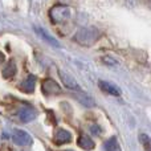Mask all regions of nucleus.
Segmentation results:
<instances>
[{
	"instance_id": "2",
	"label": "nucleus",
	"mask_w": 151,
	"mask_h": 151,
	"mask_svg": "<svg viewBox=\"0 0 151 151\" xmlns=\"http://www.w3.org/2000/svg\"><path fill=\"white\" fill-rule=\"evenodd\" d=\"M49 17L55 24H63L70 19V8L68 5H55L49 11Z\"/></svg>"
},
{
	"instance_id": "11",
	"label": "nucleus",
	"mask_w": 151,
	"mask_h": 151,
	"mask_svg": "<svg viewBox=\"0 0 151 151\" xmlns=\"http://www.w3.org/2000/svg\"><path fill=\"white\" fill-rule=\"evenodd\" d=\"M77 143H78V146H80L81 149H83L86 151H90V150L94 149V142L91 141V138L90 137H88V135H81L80 138H78Z\"/></svg>"
},
{
	"instance_id": "7",
	"label": "nucleus",
	"mask_w": 151,
	"mask_h": 151,
	"mask_svg": "<svg viewBox=\"0 0 151 151\" xmlns=\"http://www.w3.org/2000/svg\"><path fill=\"white\" fill-rule=\"evenodd\" d=\"M36 88V77L33 74H29L23 82L19 85V89L24 93H33Z\"/></svg>"
},
{
	"instance_id": "5",
	"label": "nucleus",
	"mask_w": 151,
	"mask_h": 151,
	"mask_svg": "<svg viewBox=\"0 0 151 151\" xmlns=\"http://www.w3.org/2000/svg\"><path fill=\"white\" fill-rule=\"evenodd\" d=\"M98 86H99V89H101L102 91L110 94V96L118 97V96H121V93H122L121 89L118 88L117 85H114V83H111V82H107V81H99Z\"/></svg>"
},
{
	"instance_id": "17",
	"label": "nucleus",
	"mask_w": 151,
	"mask_h": 151,
	"mask_svg": "<svg viewBox=\"0 0 151 151\" xmlns=\"http://www.w3.org/2000/svg\"><path fill=\"white\" fill-rule=\"evenodd\" d=\"M111 151H122V150H121V147L118 146V143H117L114 147H113V150H111Z\"/></svg>"
},
{
	"instance_id": "10",
	"label": "nucleus",
	"mask_w": 151,
	"mask_h": 151,
	"mask_svg": "<svg viewBox=\"0 0 151 151\" xmlns=\"http://www.w3.org/2000/svg\"><path fill=\"white\" fill-rule=\"evenodd\" d=\"M36 111L32 107H23V109L19 110V118L23 122H31L36 118Z\"/></svg>"
},
{
	"instance_id": "4",
	"label": "nucleus",
	"mask_w": 151,
	"mask_h": 151,
	"mask_svg": "<svg viewBox=\"0 0 151 151\" xmlns=\"http://www.w3.org/2000/svg\"><path fill=\"white\" fill-rule=\"evenodd\" d=\"M12 139L19 146H29L32 143V137L24 130H15Z\"/></svg>"
},
{
	"instance_id": "16",
	"label": "nucleus",
	"mask_w": 151,
	"mask_h": 151,
	"mask_svg": "<svg viewBox=\"0 0 151 151\" xmlns=\"http://www.w3.org/2000/svg\"><path fill=\"white\" fill-rule=\"evenodd\" d=\"M3 61H5V56L3 52H0V64H3Z\"/></svg>"
},
{
	"instance_id": "14",
	"label": "nucleus",
	"mask_w": 151,
	"mask_h": 151,
	"mask_svg": "<svg viewBox=\"0 0 151 151\" xmlns=\"http://www.w3.org/2000/svg\"><path fill=\"white\" fill-rule=\"evenodd\" d=\"M139 142L143 145V147H145L146 151H151V139H150L149 135H146V134H141V135H139Z\"/></svg>"
},
{
	"instance_id": "9",
	"label": "nucleus",
	"mask_w": 151,
	"mask_h": 151,
	"mask_svg": "<svg viewBox=\"0 0 151 151\" xmlns=\"http://www.w3.org/2000/svg\"><path fill=\"white\" fill-rule=\"evenodd\" d=\"M35 31H36V33L40 36V39L44 40L45 42H48V44L53 45V47H56V48L60 47V42H58L53 36H50V35L48 33L44 28H39V27H36V28H35Z\"/></svg>"
},
{
	"instance_id": "15",
	"label": "nucleus",
	"mask_w": 151,
	"mask_h": 151,
	"mask_svg": "<svg viewBox=\"0 0 151 151\" xmlns=\"http://www.w3.org/2000/svg\"><path fill=\"white\" fill-rule=\"evenodd\" d=\"M115 145H117V139H115V138H110L109 141L105 143V150H106V151H111L113 147H114Z\"/></svg>"
},
{
	"instance_id": "6",
	"label": "nucleus",
	"mask_w": 151,
	"mask_h": 151,
	"mask_svg": "<svg viewBox=\"0 0 151 151\" xmlns=\"http://www.w3.org/2000/svg\"><path fill=\"white\" fill-rule=\"evenodd\" d=\"M58 74H60L61 82H63L68 89H70V90H80V86H78L77 81H76L70 74H68L66 72H64V70H60L58 72Z\"/></svg>"
},
{
	"instance_id": "19",
	"label": "nucleus",
	"mask_w": 151,
	"mask_h": 151,
	"mask_svg": "<svg viewBox=\"0 0 151 151\" xmlns=\"http://www.w3.org/2000/svg\"><path fill=\"white\" fill-rule=\"evenodd\" d=\"M66 151H70V150H66Z\"/></svg>"
},
{
	"instance_id": "3",
	"label": "nucleus",
	"mask_w": 151,
	"mask_h": 151,
	"mask_svg": "<svg viewBox=\"0 0 151 151\" xmlns=\"http://www.w3.org/2000/svg\"><path fill=\"white\" fill-rule=\"evenodd\" d=\"M41 90H42V93L47 94V96H57V94L63 93V91H61V86L58 85L56 81L49 80V78L42 82Z\"/></svg>"
},
{
	"instance_id": "12",
	"label": "nucleus",
	"mask_w": 151,
	"mask_h": 151,
	"mask_svg": "<svg viewBox=\"0 0 151 151\" xmlns=\"http://www.w3.org/2000/svg\"><path fill=\"white\" fill-rule=\"evenodd\" d=\"M76 98H77L78 101H80L81 104H82L83 106H86V107L94 106V99L91 98L88 93H85V91H78V93L76 94Z\"/></svg>"
},
{
	"instance_id": "8",
	"label": "nucleus",
	"mask_w": 151,
	"mask_h": 151,
	"mask_svg": "<svg viewBox=\"0 0 151 151\" xmlns=\"http://www.w3.org/2000/svg\"><path fill=\"white\" fill-rule=\"evenodd\" d=\"M70 141H72V134L69 133L68 130H64V129L58 130L57 133L55 134V138H53V142H55L56 145H58V146L69 143Z\"/></svg>"
},
{
	"instance_id": "18",
	"label": "nucleus",
	"mask_w": 151,
	"mask_h": 151,
	"mask_svg": "<svg viewBox=\"0 0 151 151\" xmlns=\"http://www.w3.org/2000/svg\"><path fill=\"white\" fill-rule=\"evenodd\" d=\"M91 131H93V133H99V129L94 126V127H91Z\"/></svg>"
},
{
	"instance_id": "13",
	"label": "nucleus",
	"mask_w": 151,
	"mask_h": 151,
	"mask_svg": "<svg viewBox=\"0 0 151 151\" xmlns=\"http://www.w3.org/2000/svg\"><path fill=\"white\" fill-rule=\"evenodd\" d=\"M17 72V68H16V64L13 60H9L8 64L5 65V68L3 69V77L4 78H12L13 76Z\"/></svg>"
},
{
	"instance_id": "1",
	"label": "nucleus",
	"mask_w": 151,
	"mask_h": 151,
	"mask_svg": "<svg viewBox=\"0 0 151 151\" xmlns=\"http://www.w3.org/2000/svg\"><path fill=\"white\" fill-rule=\"evenodd\" d=\"M99 37H101V32L97 28H94V27L80 28L74 35V40L80 45H83V47H90V45H93Z\"/></svg>"
}]
</instances>
